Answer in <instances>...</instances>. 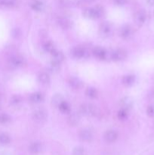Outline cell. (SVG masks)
<instances>
[{
	"label": "cell",
	"mask_w": 154,
	"mask_h": 155,
	"mask_svg": "<svg viewBox=\"0 0 154 155\" xmlns=\"http://www.w3.org/2000/svg\"><path fill=\"white\" fill-rule=\"evenodd\" d=\"M11 142V138L6 133H1L0 134V143L2 145H8Z\"/></svg>",
	"instance_id": "83f0119b"
},
{
	"label": "cell",
	"mask_w": 154,
	"mask_h": 155,
	"mask_svg": "<svg viewBox=\"0 0 154 155\" xmlns=\"http://www.w3.org/2000/svg\"><path fill=\"white\" fill-rule=\"evenodd\" d=\"M110 58L113 61H122L127 58V52L125 50L119 48L113 51L110 54Z\"/></svg>",
	"instance_id": "5b68a950"
},
{
	"label": "cell",
	"mask_w": 154,
	"mask_h": 155,
	"mask_svg": "<svg viewBox=\"0 0 154 155\" xmlns=\"http://www.w3.org/2000/svg\"><path fill=\"white\" fill-rule=\"evenodd\" d=\"M42 149H43L42 144L39 142H33V143L30 145V147H29V151H30V152L33 154H40L42 151Z\"/></svg>",
	"instance_id": "4fadbf2b"
},
{
	"label": "cell",
	"mask_w": 154,
	"mask_h": 155,
	"mask_svg": "<svg viewBox=\"0 0 154 155\" xmlns=\"http://www.w3.org/2000/svg\"><path fill=\"white\" fill-rule=\"evenodd\" d=\"M10 102L13 106H18L22 102V98L19 95H14L11 98Z\"/></svg>",
	"instance_id": "484cf974"
},
{
	"label": "cell",
	"mask_w": 154,
	"mask_h": 155,
	"mask_svg": "<svg viewBox=\"0 0 154 155\" xmlns=\"http://www.w3.org/2000/svg\"><path fill=\"white\" fill-rule=\"evenodd\" d=\"M79 120H80V117L79 114L72 113V114H70L69 115V117H68L67 122L68 124H69V125L74 127V126H76L77 124H79Z\"/></svg>",
	"instance_id": "ac0fdd59"
},
{
	"label": "cell",
	"mask_w": 154,
	"mask_h": 155,
	"mask_svg": "<svg viewBox=\"0 0 154 155\" xmlns=\"http://www.w3.org/2000/svg\"><path fill=\"white\" fill-rule=\"evenodd\" d=\"M32 8H33V10L37 11V12H39V11L42 10V5L39 2H34L32 4Z\"/></svg>",
	"instance_id": "1f68e13d"
},
{
	"label": "cell",
	"mask_w": 154,
	"mask_h": 155,
	"mask_svg": "<svg viewBox=\"0 0 154 155\" xmlns=\"http://www.w3.org/2000/svg\"><path fill=\"white\" fill-rule=\"evenodd\" d=\"M79 111L85 116L95 117L98 114V108L96 105L91 103H85L80 106Z\"/></svg>",
	"instance_id": "6da1fadb"
},
{
	"label": "cell",
	"mask_w": 154,
	"mask_h": 155,
	"mask_svg": "<svg viewBox=\"0 0 154 155\" xmlns=\"http://www.w3.org/2000/svg\"><path fill=\"white\" fill-rule=\"evenodd\" d=\"M71 55L72 58L76 59H82L88 58L89 55V51L85 47L75 46L70 51Z\"/></svg>",
	"instance_id": "3957f363"
},
{
	"label": "cell",
	"mask_w": 154,
	"mask_h": 155,
	"mask_svg": "<svg viewBox=\"0 0 154 155\" xmlns=\"http://www.w3.org/2000/svg\"><path fill=\"white\" fill-rule=\"evenodd\" d=\"M118 136H119V134L117 131L114 130H107L104 134V139L108 143H113L118 139Z\"/></svg>",
	"instance_id": "30bf717a"
},
{
	"label": "cell",
	"mask_w": 154,
	"mask_h": 155,
	"mask_svg": "<svg viewBox=\"0 0 154 155\" xmlns=\"http://www.w3.org/2000/svg\"><path fill=\"white\" fill-rule=\"evenodd\" d=\"M135 82V76L133 74H128L122 77V83L125 86H131Z\"/></svg>",
	"instance_id": "e0dca14e"
},
{
	"label": "cell",
	"mask_w": 154,
	"mask_h": 155,
	"mask_svg": "<svg viewBox=\"0 0 154 155\" xmlns=\"http://www.w3.org/2000/svg\"><path fill=\"white\" fill-rule=\"evenodd\" d=\"M51 56H52V61H57L58 63H61L63 60H64V55L63 53L60 51H57V49L51 53Z\"/></svg>",
	"instance_id": "44dd1931"
},
{
	"label": "cell",
	"mask_w": 154,
	"mask_h": 155,
	"mask_svg": "<svg viewBox=\"0 0 154 155\" xmlns=\"http://www.w3.org/2000/svg\"><path fill=\"white\" fill-rule=\"evenodd\" d=\"M29 99L31 103L37 104V103L42 102L44 100V95L40 92H36L32 93L29 97Z\"/></svg>",
	"instance_id": "5bb4252c"
},
{
	"label": "cell",
	"mask_w": 154,
	"mask_h": 155,
	"mask_svg": "<svg viewBox=\"0 0 154 155\" xmlns=\"http://www.w3.org/2000/svg\"><path fill=\"white\" fill-rule=\"evenodd\" d=\"M146 19V15L143 11H140L134 16V22L138 26H142Z\"/></svg>",
	"instance_id": "9a60e30c"
},
{
	"label": "cell",
	"mask_w": 154,
	"mask_h": 155,
	"mask_svg": "<svg viewBox=\"0 0 154 155\" xmlns=\"http://www.w3.org/2000/svg\"><path fill=\"white\" fill-rule=\"evenodd\" d=\"M60 63H58L57 61H51V68L52 71H57L60 69Z\"/></svg>",
	"instance_id": "d6a6232c"
},
{
	"label": "cell",
	"mask_w": 154,
	"mask_h": 155,
	"mask_svg": "<svg viewBox=\"0 0 154 155\" xmlns=\"http://www.w3.org/2000/svg\"><path fill=\"white\" fill-rule=\"evenodd\" d=\"M72 155H85V150L82 147H76L72 151Z\"/></svg>",
	"instance_id": "4dcf8cb0"
},
{
	"label": "cell",
	"mask_w": 154,
	"mask_h": 155,
	"mask_svg": "<svg viewBox=\"0 0 154 155\" xmlns=\"http://www.w3.org/2000/svg\"><path fill=\"white\" fill-rule=\"evenodd\" d=\"M125 2V0H116V3L118 5H122Z\"/></svg>",
	"instance_id": "e575fe53"
},
{
	"label": "cell",
	"mask_w": 154,
	"mask_h": 155,
	"mask_svg": "<svg viewBox=\"0 0 154 155\" xmlns=\"http://www.w3.org/2000/svg\"><path fill=\"white\" fill-rule=\"evenodd\" d=\"M92 54L94 55V57L101 61L106 60L107 58V51H106L105 48L100 46H97L93 48V50H92Z\"/></svg>",
	"instance_id": "52a82bcc"
},
{
	"label": "cell",
	"mask_w": 154,
	"mask_h": 155,
	"mask_svg": "<svg viewBox=\"0 0 154 155\" xmlns=\"http://www.w3.org/2000/svg\"><path fill=\"white\" fill-rule=\"evenodd\" d=\"M0 5L5 8H12L15 5L14 0H0Z\"/></svg>",
	"instance_id": "f1b7e54d"
},
{
	"label": "cell",
	"mask_w": 154,
	"mask_h": 155,
	"mask_svg": "<svg viewBox=\"0 0 154 155\" xmlns=\"http://www.w3.org/2000/svg\"><path fill=\"white\" fill-rule=\"evenodd\" d=\"M57 24L62 29H64V30H67L71 27V21L66 18H58Z\"/></svg>",
	"instance_id": "d6986e66"
},
{
	"label": "cell",
	"mask_w": 154,
	"mask_h": 155,
	"mask_svg": "<svg viewBox=\"0 0 154 155\" xmlns=\"http://www.w3.org/2000/svg\"><path fill=\"white\" fill-rule=\"evenodd\" d=\"M79 137L83 142H91L93 139V134L88 130H82L79 133Z\"/></svg>",
	"instance_id": "7c38bea8"
},
{
	"label": "cell",
	"mask_w": 154,
	"mask_h": 155,
	"mask_svg": "<svg viewBox=\"0 0 154 155\" xmlns=\"http://www.w3.org/2000/svg\"><path fill=\"white\" fill-rule=\"evenodd\" d=\"M119 104H120L121 108L129 110L132 107L133 101L131 98H130L129 97H123L120 100V101H119Z\"/></svg>",
	"instance_id": "2e32d148"
},
{
	"label": "cell",
	"mask_w": 154,
	"mask_h": 155,
	"mask_svg": "<svg viewBox=\"0 0 154 155\" xmlns=\"http://www.w3.org/2000/svg\"><path fill=\"white\" fill-rule=\"evenodd\" d=\"M112 32H113V26L110 22L105 21L101 24L99 27V33L101 36L107 37L111 35Z\"/></svg>",
	"instance_id": "8992f818"
},
{
	"label": "cell",
	"mask_w": 154,
	"mask_h": 155,
	"mask_svg": "<svg viewBox=\"0 0 154 155\" xmlns=\"http://www.w3.org/2000/svg\"><path fill=\"white\" fill-rule=\"evenodd\" d=\"M58 108L60 110V112L63 114H69L70 112L71 108L70 105H69V103L66 101H63L60 104V105L58 106Z\"/></svg>",
	"instance_id": "7402d4cb"
},
{
	"label": "cell",
	"mask_w": 154,
	"mask_h": 155,
	"mask_svg": "<svg viewBox=\"0 0 154 155\" xmlns=\"http://www.w3.org/2000/svg\"><path fill=\"white\" fill-rule=\"evenodd\" d=\"M43 48L45 51L50 53V54L54 52L56 50L54 43H53L52 42H51V41H46V42H44Z\"/></svg>",
	"instance_id": "cb8c5ba5"
},
{
	"label": "cell",
	"mask_w": 154,
	"mask_h": 155,
	"mask_svg": "<svg viewBox=\"0 0 154 155\" xmlns=\"http://www.w3.org/2000/svg\"><path fill=\"white\" fill-rule=\"evenodd\" d=\"M63 101V97H62L61 95L60 94H56L51 98V104L53 106L56 107H58V106L60 105V103Z\"/></svg>",
	"instance_id": "d4e9b609"
},
{
	"label": "cell",
	"mask_w": 154,
	"mask_h": 155,
	"mask_svg": "<svg viewBox=\"0 0 154 155\" xmlns=\"http://www.w3.org/2000/svg\"><path fill=\"white\" fill-rule=\"evenodd\" d=\"M128 116V110H125V109L120 108V110L118 111L117 113V117L119 120H125L127 119Z\"/></svg>",
	"instance_id": "4316f807"
},
{
	"label": "cell",
	"mask_w": 154,
	"mask_h": 155,
	"mask_svg": "<svg viewBox=\"0 0 154 155\" xmlns=\"http://www.w3.org/2000/svg\"><path fill=\"white\" fill-rule=\"evenodd\" d=\"M85 95H87V97H88L89 98H91V99H95L98 97V92L95 88L94 87H88L87 88L85 91Z\"/></svg>",
	"instance_id": "603a6c76"
},
{
	"label": "cell",
	"mask_w": 154,
	"mask_h": 155,
	"mask_svg": "<svg viewBox=\"0 0 154 155\" xmlns=\"http://www.w3.org/2000/svg\"><path fill=\"white\" fill-rule=\"evenodd\" d=\"M104 14V11L101 7H97L95 8H87L83 12V15L85 18L90 19H98L102 17Z\"/></svg>",
	"instance_id": "7a4b0ae2"
},
{
	"label": "cell",
	"mask_w": 154,
	"mask_h": 155,
	"mask_svg": "<svg viewBox=\"0 0 154 155\" xmlns=\"http://www.w3.org/2000/svg\"><path fill=\"white\" fill-rule=\"evenodd\" d=\"M146 114L149 117H154V106H148L146 108Z\"/></svg>",
	"instance_id": "836d02e7"
},
{
	"label": "cell",
	"mask_w": 154,
	"mask_h": 155,
	"mask_svg": "<svg viewBox=\"0 0 154 155\" xmlns=\"http://www.w3.org/2000/svg\"><path fill=\"white\" fill-rule=\"evenodd\" d=\"M32 117H33V119L37 122H43V121L46 120L47 117H48V112L45 109L39 107V108L33 110Z\"/></svg>",
	"instance_id": "277c9868"
},
{
	"label": "cell",
	"mask_w": 154,
	"mask_h": 155,
	"mask_svg": "<svg viewBox=\"0 0 154 155\" xmlns=\"http://www.w3.org/2000/svg\"><path fill=\"white\" fill-rule=\"evenodd\" d=\"M148 4H149L150 5H154V0H147Z\"/></svg>",
	"instance_id": "d590c367"
},
{
	"label": "cell",
	"mask_w": 154,
	"mask_h": 155,
	"mask_svg": "<svg viewBox=\"0 0 154 155\" xmlns=\"http://www.w3.org/2000/svg\"><path fill=\"white\" fill-rule=\"evenodd\" d=\"M9 64L12 68H21L25 64V59L21 55H14L9 59Z\"/></svg>",
	"instance_id": "ba28073f"
},
{
	"label": "cell",
	"mask_w": 154,
	"mask_h": 155,
	"mask_svg": "<svg viewBox=\"0 0 154 155\" xmlns=\"http://www.w3.org/2000/svg\"><path fill=\"white\" fill-rule=\"evenodd\" d=\"M38 80L42 85H47L50 83V76L46 72H41L38 76Z\"/></svg>",
	"instance_id": "ffe728a7"
},
{
	"label": "cell",
	"mask_w": 154,
	"mask_h": 155,
	"mask_svg": "<svg viewBox=\"0 0 154 155\" xmlns=\"http://www.w3.org/2000/svg\"><path fill=\"white\" fill-rule=\"evenodd\" d=\"M68 84H69V87L72 88V89H75V90H79V89H82V87L83 86V83L82 82V80L77 77H70L69 79Z\"/></svg>",
	"instance_id": "8fae6325"
},
{
	"label": "cell",
	"mask_w": 154,
	"mask_h": 155,
	"mask_svg": "<svg viewBox=\"0 0 154 155\" xmlns=\"http://www.w3.org/2000/svg\"><path fill=\"white\" fill-rule=\"evenodd\" d=\"M132 34V27L130 25L126 24V25H124L123 27H121L120 31H119V36H120L121 38H122L123 39H128L129 38H131Z\"/></svg>",
	"instance_id": "9c48e42d"
},
{
	"label": "cell",
	"mask_w": 154,
	"mask_h": 155,
	"mask_svg": "<svg viewBox=\"0 0 154 155\" xmlns=\"http://www.w3.org/2000/svg\"><path fill=\"white\" fill-rule=\"evenodd\" d=\"M11 121V117L7 114H0V123L2 124H7Z\"/></svg>",
	"instance_id": "f546056e"
}]
</instances>
